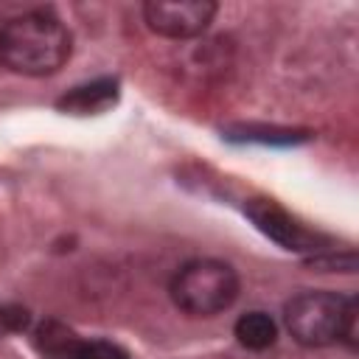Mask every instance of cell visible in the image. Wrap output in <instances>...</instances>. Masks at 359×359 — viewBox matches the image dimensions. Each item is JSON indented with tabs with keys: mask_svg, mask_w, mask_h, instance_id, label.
Instances as JSON below:
<instances>
[{
	"mask_svg": "<svg viewBox=\"0 0 359 359\" xmlns=\"http://www.w3.org/2000/svg\"><path fill=\"white\" fill-rule=\"evenodd\" d=\"M73 50L67 25L48 8L22 11L0 25V65L20 76H50Z\"/></svg>",
	"mask_w": 359,
	"mask_h": 359,
	"instance_id": "obj_1",
	"label": "cell"
},
{
	"mask_svg": "<svg viewBox=\"0 0 359 359\" xmlns=\"http://www.w3.org/2000/svg\"><path fill=\"white\" fill-rule=\"evenodd\" d=\"M283 323L306 348L334 345L353 337L356 300L337 292H300L283 306Z\"/></svg>",
	"mask_w": 359,
	"mask_h": 359,
	"instance_id": "obj_2",
	"label": "cell"
},
{
	"mask_svg": "<svg viewBox=\"0 0 359 359\" xmlns=\"http://www.w3.org/2000/svg\"><path fill=\"white\" fill-rule=\"evenodd\" d=\"M171 300L191 317H213L230 309L238 297V275L230 264L216 258H196L171 278Z\"/></svg>",
	"mask_w": 359,
	"mask_h": 359,
	"instance_id": "obj_3",
	"label": "cell"
},
{
	"mask_svg": "<svg viewBox=\"0 0 359 359\" xmlns=\"http://www.w3.org/2000/svg\"><path fill=\"white\" fill-rule=\"evenodd\" d=\"M216 17L210 0H149L143 6L146 25L165 39H191L208 31Z\"/></svg>",
	"mask_w": 359,
	"mask_h": 359,
	"instance_id": "obj_4",
	"label": "cell"
},
{
	"mask_svg": "<svg viewBox=\"0 0 359 359\" xmlns=\"http://www.w3.org/2000/svg\"><path fill=\"white\" fill-rule=\"evenodd\" d=\"M244 213L250 216V222L275 244H280L283 250H294V252H317L323 250L325 238L311 233L309 227H303L300 222H294L278 202L272 199H250L244 205Z\"/></svg>",
	"mask_w": 359,
	"mask_h": 359,
	"instance_id": "obj_5",
	"label": "cell"
},
{
	"mask_svg": "<svg viewBox=\"0 0 359 359\" xmlns=\"http://www.w3.org/2000/svg\"><path fill=\"white\" fill-rule=\"evenodd\" d=\"M115 101H118V81L115 79H95L90 84L73 87L67 95H62L56 101V107L70 112V115H98V112L109 109Z\"/></svg>",
	"mask_w": 359,
	"mask_h": 359,
	"instance_id": "obj_6",
	"label": "cell"
},
{
	"mask_svg": "<svg viewBox=\"0 0 359 359\" xmlns=\"http://www.w3.org/2000/svg\"><path fill=\"white\" fill-rule=\"evenodd\" d=\"M79 337L73 334V328H67L59 320H45L39 323V328L34 331V345L42 356L48 359H73L76 348H79Z\"/></svg>",
	"mask_w": 359,
	"mask_h": 359,
	"instance_id": "obj_7",
	"label": "cell"
},
{
	"mask_svg": "<svg viewBox=\"0 0 359 359\" xmlns=\"http://www.w3.org/2000/svg\"><path fill=\"white\" fill-rule=\"evenodd\" d=\"M236 339L241 348L250 351H266L278 339V325L266 311H247L236 320Z\"/></svg>",
	"mask_w": 359,
	"mask_h": 359,
	"instance_id": "obj_8",
	"label": "cell"
},
{
	"mask_svg": "<svg viewBox=\"0 0 359 359\" xmlns=\"http://www.w3.org/2000/svg\"><path fill=\"white\" fill-rule=\"evenodd\" d=\"M73 359H129L126 351L109 339H81Z\"/></svg>",
	"mask_w": 359,
	"mask_h": 359,
	"instance_id": "obj_9",
	"label": "cell"
},
{
	"mask_svg": "<svg viewBox=\"0 0 359 359\" xmlns=\"http://www.w3.org/2000/svg\"><path fill=\"white\" fill-rule=\"evenodd\" d=\"M244 140H261V143H294L297 140V132L292 129H255V126H244L241 129Z\"/></svg>",
	"mask_w": 359,
	"mask_h": 359,
	"instance_id": "obj_10",
	"label": "cell"
}]
</instances>
